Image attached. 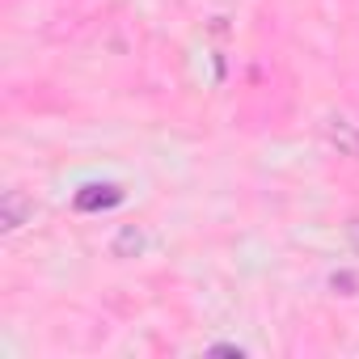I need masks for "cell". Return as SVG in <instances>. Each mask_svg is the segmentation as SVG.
Masks as SVG:
<instances>
[{"instance_id": "obj_1", "label": "cell", "mask_w": 359, "mask_h": 359, "mask_svg": "<svg viewBox=\"0 0 359 359\" xmlns=\"http://www.w3.org/2000/svg\"><path fill=\"white\" fill-rule=\"evenodd\" d=\"M321 135H325V144H330L338 156H355V161H359V123H355V118H346V114H325Z\"/></svg>"}, {"instance_id": "obj_7", "label": "cell", "mask_w": 359, "mask_h": 359, "mask_svg": "<svg viewBox=\"0 0 359 359\" xmlns=\"http://www.w3.org/2000/svg\"><path fill=\"white\" fill-rule=\"evenodd\" d=\"M346 245L359 254V220H351V224H346Z\"/></svg>"}, {"instance_id": "obj_6", "label": "cell", "mask_w": 359, "mask_h": 359, "mask_svg": "<svg viewBox=\"0 0 359 359\" xmlns=\"http://www.w3.org/2000/svg\"><path fill=\"white\" fill-rule=\"evenodd\" d=\"M212 355H245V346H237V342H220V346H212Z\"/></svg>"}, {"instance_id": "obj_3", "label": "cell", "mask_w": 359, "mask_h": 359, "mask_svg": "<svg viewBox=\"0 0 359 359\" xmlns=\"http://www.w3.org/2000/svg\"><path fill=\"white\" fill-rule=\"evenodd\" d=\"M30 220H34V203L22 191H5V199H0V233H18Z\"/></svg>"}, {"instance_id": "obj_5", "label": "cell", "mask_w": 359, "mask_h": 359, "mask_svg": "<svg viewBox=\"0 0 359 359\" xmlns=\"http://www.w3.org/2000/svg\"><path fill=\"white\" fill-rule=\"evenodd\" d=\"M330 287H334L338 296H355V292H359V279H355L351 271H334V275H330Z\"/></svg>"}, {"instance_id": "obj_2", "label": "cell", "mask_w": 359, "mask_h": 359, "mask_svg": "<svg viewBox=\"0 0 359 359\" xmlns=\"http://www.w3.org/2000/svg\"><path fill=\"white\" fill-rule=\"evenodd\" d=\"M127 199V191L123 187H114V182H89V187H81L76 191V199H72V208L76 212H110V208H118Z\"/></svg>"}, {"instance_id": "obj_4", "label": "cell", "mask_w": 359, "mask_h": 359, "mask_svg": "<svg viewBox=\"0 0 359 359\" xmlns=\"http://www.w3.org/2000/svg\"><path fill=\"white\" fill-rule=\"evenodd\" d=\"M144 250V233L135 229V224H127V229H118V237L110 241V254L114 258H135Z\"/></svg>"}]
</instances>
